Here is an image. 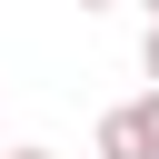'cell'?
<instances>
[{
    "mask_svg": "<svg viewBox=\"0 0 159 159\" xmlns=\"http://www.w3.org/2000/svg\"><path fill=\"white\" fill-rule=\"evenodd\" d=\"M0 159H50V149H0Z\"/></svg>",
    "mask_w": 159,
    "mask_h": 159,
    "instance_id": "cell-4",
    "label": "cell"
},
{
    "mask_svg": "<svg viewBox=\"0 0 159 159\" xmlns=\"http://www.w3.org/2000/svg\"><path fill=\"white\" fill-rule=\"evenodd\" d=\"M139 119H149V139H159V89H149V99H139Z\"/></svg>",
    "mask_w": 159,
    "mask_h": 159,
    "instance_id": "cell-3",
    "label": "cell"
},
{
    "mask_svg": "<svg viewBox=\"0 0 159 159\" xmlns=\"http://www.w3.org/2000/svg\"><path fill=\"white\" fill-rule=\"evenodd\" d=\"M139 70H149V80H159V20H149V40H139Z\"/></svg>",
    "mask_w": 159,
    "mask_h": 159,
    "instance_id": "cell-2",
    "label": "cell"
},
{
    "mask_svg": "<svg viewBox=\"0 0 159 159\" xmlns=\"http://www.w3.org/2000/svg\"><path fill=\"white\" fill-rule=\"evenodd\" d=\"M149 20H159V0H149Z\"/></svg>",
    "mask_w": 159,
    "mask_h": 159,
    "instance_id": "cell-6",
    "label": "cell"
},
{
    "mask_svg": "<svg viewBox=\"0 0 159 159\" xmlns=\"http://www.w3.org/2000/svg\"><path fill=\"white\" fill-rule=\"evenodd\" d=\"M70 10H119V0H70Z\"/></svg>",
    "mask_w": 159,
    "mask_h": 159,
    "instance_id": "cell-5",
    "label": "cell"
},
{
    "mask_svg": "<svg viewBox=\"0 0 159 159\" xmlns=\"http://www.w3.org/2000/svg\"><path fill=\"white\" fill-rule=\"evenodd\" d=\"M89 149H99V159H159V139H149V119H139V99H119V109H99V129H89Z\"/></svg>",
    "mask_w": 159,
    "mask_h": 159,
    "instance_id": "cell-1",
    "label": "cell"
}]
</instances>
